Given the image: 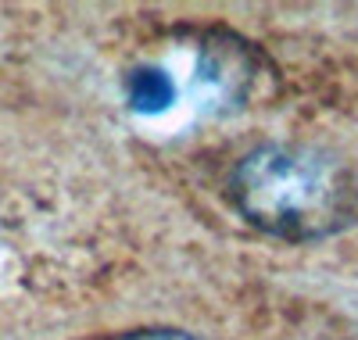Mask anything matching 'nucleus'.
<instances>
[{
    "label": "nucleus",
    "instance_id": "obj_1",
    "mask_svg": "<svg viewBox=\"0 0 358 340\" xmlns=\"http://www.w3.org/2000/svg\"><path fill=\"white\" fill-rule=\"evenodd\" d=\"M229 201L255 229L287 240L315 243L358 226V179L319 147L262 143L236 162Z\"/></svg>",
    "mask_w": 358,
    "mask_h": 340
},
{
    "label": "nucleus",
    "instance_id": "obj_2",
    "mask_svg": "<svg viewBox=\"0 0 358 340\" xmlns=\"http://www.w3.org/2000/svg\"><path fill=\"white\" fill-rule=\"evenodd\" d=\"M265 57L262 50L233 33L226 25H212L197 36L194 47V76H190V101L204 118H229L241 115L262 79Z\"/></svg>",
    "mask_w": 358,
    "mask_h": 340
},
{
    "label": "nucleus",
    "instance_id": "obj_3",
    "mask_svg": "<svg viewBox=\"0 0 358 340\" xmlns=\"http://www.w3.org/2000/svg\"><path fill=\"white\" fill-rule=\"evenodd\" d=\"M122 94H126V108L133 115L158 118V115L176 108L179 86H176V79H172V72L165 65H136V69L126 72Z\"/></svg>",
    "mask_w": 358,
    "mask_h": 340
},
{
    "label": "nucleus",
    "instance_id": "obj_4",
    "mask_svg": "<svg viewBox=\"0 0 358 340\" xmlns=\"http://www.w3.org/2000/svg\"><path fill=\"white\" fill-rule=\"evenodd\" d=\"M122 340H201L187 330H169V326H155V330H133Z\"/></svg>",
    "mask_w": 358,
    "mask_h": 340
}]
</instances>
